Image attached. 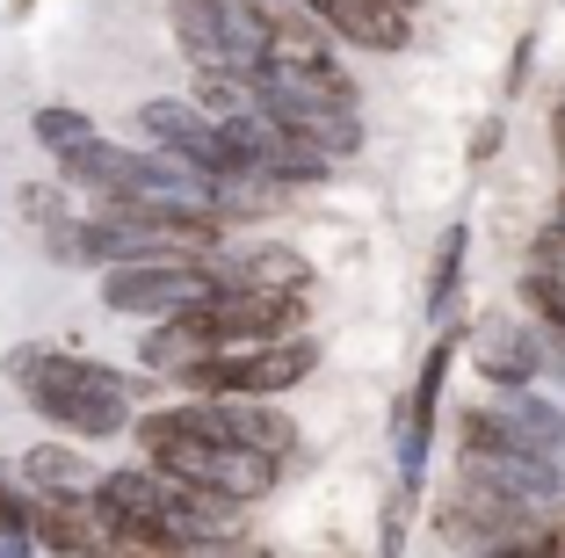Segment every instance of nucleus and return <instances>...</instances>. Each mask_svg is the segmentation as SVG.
Here are the masks:
<instances>
[{"label":"nucleus","instance_id":"1","mask_svg":"<svg viewBox=\"0 0 565 558\" xmlns=\"http://www.w3.org/2000/svg\"><path fill=\"white\" fill-rule=\"evenodd\" d=\"M319 370V341L305 334H282V341H247V348H217V356L189 362L182 392L189 399H276L290 385H305Z\"/></svg>","mask_w":565,"mask_h":558},{"label":"nucleus","instance_id":"2","mask_svg":"<svg viewBox=\"0 0 565 558\" xmlns=\"http://www.w3.org/2000/svg\"><path fill=\"white\" fill-rule=\"evenodd\" d=\"M0 378L15 385L22 399L30 392H109V399H146V378L138 370H117V362H95V356H81V348H66V341H22V348H8L0 356Z\"/></svg>","mask_w":565,"mask_h":558},{"label":"nucleus","instance_id":"3","mask_svg":"<svg viewBox=\"0 0 565 558\" xmlns=\"http://www.w3.org/2000/svg\"><path fill=\"white\" fill-rule=\"evenodd\" d=\"M217 283L211 262H117L102 269V305L124 319H174L189 305H203Z\"/></svg>","mask_w":565,"mask_h":558},{"label":"nucleus","instance_id":"4","mask_svg":"<svg viewBox=\"0 0 565 558\" xmlns=\"http://www.w3.org/2000/svg\"><path fill=\"white\" fill-rule=\"evenodd\" d=\"M138 138H146L152 152H167V160L196 167L203 181L239 175V152L225 146V131H217V124L189 95H152V102H138Z\"/></svg>","mask_w":565,"mask_h":558},{"label":"nucleus","instance_id":"5","mask_svg":"<svg viewBox=\"0 0 565 558\" xmlns=\"http://www.w3.org/2000/svg\"><path fill=\"white\" fill-rule=\"evenodd\" d=\"M174 421L189 435H211V443H233V450H262V457H290L298 450V421L276 399H174Z\"/></svg>","mask_w":565,"mask_h":558},{"label":"nucleus","instance_id":"6","mask_svg":"<svg viewBox=\"0 0 565 558\" xmlns=\"http://www.w3.org/2000/svg\"><path fill=\"white\" fill-rule=\"evenodd\" d=\"M305 305L312 297H268V291H211L203 305H189L211 348H247V341H282L305 334Z\"/></svg>","mask_w":565,"mask_h":558},{"label":"nucleus","instance_id":"7","mask_svg":"<svg viewBox=\"0 0 565 558\" xmlns=\"http://www.w3.org/2000/svg\"><path fill=\"white\" fill-rule=\"evenodd\" d=\"M465 348V327H443L435 348L420 356V378H414V399L399 407V486L420 493L428 486V457H435V413H443V385H449V362Z\"/></svg>","mask_w":565,"mask_h":558},{"label":"nucleus","instance_id":"8","mask_svg":"<svg viewBox=\"0 0 565 558\" xmlns=\"http://www.w3.org/2000/svg\"><path fill=\"white\" fill-rule=\"evenodd\" d=\"M435 529H443L449 544H471V551H508V544H522L536 529V508L479 486V478H457V493L435 508Z\"/></svg>","mask_w":565,"mask_h":558},{"label":"nucleus","instance_id":"9","mask_svg":"<svg viewBox=\"0 0 565 558\" xmlns=\"http://www.w3.org/2000/svg\"><path fill=\"white\" fill-rule=\"evenodd\" d=\"M211 283L217 291H268V297H312L319 269L305 262L298 246L282 240H239L211 254Z\"/></svg>","mask_w":565,"mask_h":558},{"label":"nucleus","instance_id":"10","mask_svg":"<svg viewBox=\"0 0 565 558\" xmlns=\"http://www.w3.org/2000/svg\"><path fill=\"white\" fill-rule=\"evenodd\" d=\"M298 8L327 36H341L355 51H406L414 44V15L392 8V0H298Z\"/></svg>","mask_w":565,"mask_h":558},{"label":"nucleus","instance_id":"11","mask_svg":"<svg viewBox=\"0 0 565 558\" xmlns=\"http://www.w3.org/2000/svg\"><path fill=\"white\" fill-rule=\"evenodd\" d=\"M102 537H109V523L87 493H44L30 515V544L44 558H102Z\"/></svg>","mask_w":565,"mask_h":558},{"label":"nucleus","instance_id":"12","mask_svg":"<svg viewBox=\"0 0 565 558\" xmlns=\"http://www.w3.org/2000/svg\"><path fill=\"white\" fill-rule=\"evenodd\" d=\"M486 428H493L508 450H565V407L558 399H544V392H493L486 399Z\"/></svg>","mask_w":565,"mask_h":558},{"label":"nucleus","instance_id":"13","mask_svg":"<svg viewBox=\"0 0 565 558\" xmlns=\"http://www.w3.org/2000/svg\"><path fill=\"white\" fill-rule=\"evenodd\" d=\"M471 362H479V378L493 392H530L544 370H536V334L530 327H508V319H486L471 334Z\"/></svg>","mask_w":565,"mask_h":558},{"label":"nucleus","instance_id":"14","mask_svg":"<svg viewBox=\"0 0 565 558\" xmlns=\"http://www.w3.org/2000/svg\"><path fill=\"white\" fill-rule=\"evenodd\" d=\"M8 472H15V486H22V493H36V501H44V493H87V486L102 478L95 464L81 457V443H66V435H51V443H30L15 464H8Z\"/></svg>","mask_w":565,"mask_h":558},{"label":"nucleus","instance_id":"15","mask_svg":"<svg viewBox=\"0 0 565 558\" xmlns=\"http://www.w3.org/2000/svg\"><path fill=\"white\" fill-rule=\"evenodd\" d=\"M174 44H182V59L196 73H239L225 22H217V0H174Z\"/></svg>","mask_w":565,"mask_h":558},{"label":"nucleus","instance_id":"16","mask_svg":"<svg viewBox=\"0 0 565 558\" xmlns=\"http://www.w3.org/2000/svg\"><path fill=\"white\" fill-rule=\"evenodd\" d=\"M30 138L51 152V160H58V152L87 146V138H102V131H95V116H87V109H73V102H44V109L30 116Z\"/></svg>","mask_w":565,"mask_h":558},{"label":"nucleus","instance_id":"17","mask_svg":"<svg viewBox=\"0 0 565 558\" xmlns=\"http://www.w3.org/2000/svg\"><path fill=\"white\" fill-rule=\"evenodd\" d=\"M465 246H471L465 225L443 232V254H435V269H428V313H435V319L457 313V291H465Z\"/></svg>","mask_w":565,"mask_h":558},{"label":"nucleus","instance_id":"18","mask_svg":"<svg viewBox=\"0 0 565 558\" xmlns=\"http://www.w3.org/2000/svg\"><path fill=\"white\" fill-rule=\"evenodd\" d=\"M102 558H196L182 537H167V529L152 523H109V537H102Z\"/></svg>","mask_w":565,"mask_h":558},{"label":"nucleus","instance_id":"19","mask_svg":"<svg viewBox=\"0 0 565 558\" xmlns=\"http://www.w3.org/2000/svg\"><path fill=\"white\" fill-rule=\"evenodd\" d=\"M15 211L30 218L36 232H51V225H66V218H73V189L58 175H51V181H22V189H15Z\"/></svg>","mask_w":565,"mask_h":558},{"label":"nucleus","instance_id":"20","mask_svg":"<svg viewBox=\"0 0 565 558\" xmlns=\"http://www.w3.org/2000/svg\"><path fill=\"white\" fill-rule=\"evenodd\" d=\"M522 305L536 313V327H565V283L544 276V269H530V276H522Z\"/></svg>","mask_w":565,"mask_h":558},{"label":"nucleus","instance_id":"21","mask_svg":"<svg viewBox=\"0 0 565 558\" xmlns=\"http://www.w3.org/2000/svg\"><path fill=\"white\" fill-rule=\"evenodd\" d=\"M414 501L420 493H392V508H384V537H377V558H399V544H406V523H414Z\"/></svg>","mask_w":565,"mask_h":558},{"label":"nucleus","instance_id":"22","mask_svg":"<svg viewBox=\"0 0 565 558\" xmlns=\"http://www.w3.org/2000/svg\"><path fill=\"white\" fill-rule=\"evenodd\" d=\"M536 334V370L565 385V327H530Z\"/></svg>","mask_w":565,"mask_h":558},{"label":"nucleus","instance_id":"23","mask_svg":"<svg viewBox=\"0 0 565 558\" xmlns=\"http://www.w3.org/2000/svg\"><path fill=\"white\" fill-rule=\"evenodd\" d=\"M536 269L565 283V225H544V232H536Z\"/></svg>","mask_w":565,"mask_h":558},{"label":"nucleus","instance_id":"24","mask_svg":"<svg viewBox=\"0 0 565 558\" xmlns=\"http://www.w3.org/2000/svg\"><path fill=\"white\" fill-rule=\"evenodd\" d=\"M500 138H508V124H500V116H486L479 131H471V167H479V160H493V152H500Z\"/></svg>","mask_w":565,"mask_h":558},{"label":"nucleus","instance_id":"25","mask_svg":"<svg viewBox=\"0 0 565 558\" xmlns=\"http://www.w3.org/2000/svg\"><path fill=\"white\" fill-rule=\"evenodd\" d=\"M0 558H36L30 529H0Z\"/></svg>","mask_w":565,"mask_h":558},{"label":"nucleus","instance_id":"26","mask_svg":"<svg viewBox=\"0 0 565 558\" xmlns=\"http://www.w3.org/2000/svg\"><path fill=\"white\" fill-rule=\"evenodd\" d=\"M530 51H536V36H522V44H515V66H508V87L530 81Z\"/></svg>","mask_w":565,"mask_h":558},{"label":"nucleus","instance_id":"27","mask_svg":"<svg viewBox=\"0 0 565 558\" xmlns=\"http://www.w3.org/2000/svg\"><path fill=\"white\" fill-rule=\"evenodd\" d=\"M211 558H268V551H247V544H225V551H211Z\"/></svg>","mask_w":565,"mask_h":558},{"label":"nucleus","instance_id":"28","mask_svg":"<svg viewBox=\"0 0 565 558\" xmlns=\"http://www.w3.org/2000/svg\"><path fill=\"white\" fill-rule=\"evenodd\" d=\"M392 8H406V15H414V8H420V0H392Z\"/></svg>","mask_w":565,"mask_h":558}]
</instances>
